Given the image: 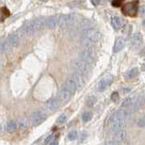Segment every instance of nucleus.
Segmentation results:
<instances>
[{
    "instance_id": "4be33fe9",
    "label": "nucleus",
    "mask_w": 145,
    "mask_h": 145,
    "mask_svg": "<svg viewBox=\"0 0 145 145\" xmlns=\"http://www.w3.org/2000/svg\"><path fill=\"white\" fill-rule=\"evenodd\" d=\"M133 103V99L131 97H127L125 98L121 103V108L122 109H129L130 107H131Z\"/></svg>"
},
{
    "instance_id": "412c9836",
    "label": "nucleus",
    "mask_w": 145,
    "mask_h": 145,
    "mask_svg": "<svg viewBox=\"0 0 145 145\" xmlns=\"http://www.w3.org/2000/svg\"><path fill=\"white\" fill-rule=\"evenodd\" d=\"M66 85L69 87V89L72 91V93H75V92H76V90L78 89L77 88V85H76V84H75V82H74V80L72 78V77H70L69 79H68L67 81H66Z\"/></svg>"
},
{
    "instance_id": "f03ea898",
    "label": "nucleus",
    "mask_w": 145,
    "mask_h": 145,
    "mask_svg": "<svg viewBox=\"0 0 145 145\" xmlns=\"http://www.w3.org/2000/svg\"><path fill=\"white\" fill-rule=\"evenodd\" d=\"M95 56V48L92 44H83V47L79 54L80 60L91 63Z\"/></svg>"
},
{
    "instance_id": "6ab92c4d",
    "label": "nucleus",
    "mask_w": 145,
    "mask_h": 145,
    "mask_svg": "<svg viewBox=\"0 0 145 145\" xmlns=\"http://www.w3.org/2000/svg\"><path fill=\"white\" fill-rule=\"evenodd\" d=\"M17 129V122L16 121H9L7 122V131H8V133H15V131H16Z\"/></svg>"
},
{
    "instance_id": "f8f14e48",
    "label": "nucleus",
    "mask_w": 145,
    "mask_h": 145,
    "mask_svg": "<svg viewBox=\"0 0 145 145\" xmlns=\"http://www.w3.org/2000/svg\"><path fill=\"white\" fill-rule=\"evenodd\" d=\"M45 107L50 111H56L60 107V101L57 98H51L45 103Z\"/></svg>"
},
{
    "instance_id": "c756f323",
    "label": "nucleus",
    "mask_w": 145,
    "mask_h": 145,
    "mask_svg": "<svg viewBox=\"0 0 145 145\" xmlns=\"http://www.w3.org/2000/svg\"><path fill=\"white\" fill-rule=\"evenodd\" d=\"M105 145H118V142L115 140L112 139H107L105 140Z\"/></svg>"
},
{
    "instance_id": "f704fd0d",
    "label": "nucleus",
    "mask_w": 145,
    "mask_h": 145,
    "mask_svg": "<svg viewBox=\"0 0 145 145\" xmlns=\"http://www.w3.org/2000/svg\"><path fill=\"white\" fill-rule=\"evenodd\" d=\"M142 54L143 56H145V48H144V49L142 50Z\"/></svg>"
},
{
    "instance_id": "2f4dec72",
    "label": "nucleus",
    "mask_w": 145,
    "mask_h": 145,
    "mask_svg": "<svg viewBox=\"0 0 145 145\" xmlns=\"http://www.w3.org/2000/svg\"><path fill=\"white\" fill-rule=\"evenodd\" d=\"M91 2H92V4L93 5V6H98V5L100 4V2H101V0H91Z\"/></svg>"
},
{
    "instance_id": "4468645a",
    "label": "nucleus",
    "mask_w": 145,
    "mask_h": 145,
    "mask_svg": "<svg viewBox=\"0 0 145 145\" xmlns=\"http://www.w3.org/2000/svg\"><path fill=\"white\" fill-rule=\"evenodd\" d=\"M125 39L123 37H118L116 38L114 44H113V53H119L121 51L123 47L125 46Z\"/></svg>"
},
{
    "instance_id": "423d86ee",
    "label": "nucleus",
    "mask_w": 145,
    "mask_h": 145,
    "mask_svg": "<svg viewBox=\"0 0 145 145\" xmlns=\"http://www.w3.org/2000/svg\"><path fill=\"white\" fill-rule=\"evenodd\" d=\"M47 118V114L45 112H44L43 111H35L31 114V123L37 126L46 120Z\"/></svg>"
},
{
    "instance_id": "2eb2a0df",
    "label": "nucleus",
    "mask_w": 145,
    "mask_h": 145,
    "mask_svg": "<svg viewBox=\"0 0 145 145\" xmlns=\"http://www.w3.org/2000/svg\"><path fill=\"white\" fill-rule=\"evenodd\" d=\"M59 26L58 22V16H52L46 18V27L50 29L56 28Z\"/></svg>"
},
{
    "instance_id": "aec40b11",
    "label": "nucleus",
    "mask_w": 145,
    "mask_h": 145,
    "mask_svg": "<svg viewBox=\"0 0 145 145\" xmlns=\"http://www.w3.org/2000/svg\"><path fill=\"white\" fill-rule=\"evenodd\" d=\"M125 139H126V131H125L121 130L120 131H117V133H115V140L118 143L123 142Z\"/></svg>"
},
{
    "instance_id": "f257e3e1",
    "label": "nucleus",
    "mask_w": 145,
    "mask_h": 145,
    "mask_svg": "<svg viewBox=\"0 0 145 145\" xmlns=\"http://www.w3.org/2000/svg\"><path fill=\"white\" fill-rule=\"evenodd\" d=\"M46 27V18L44 17H37L33 20L26 22L25 24L21 27L20 34L22 35H30L35 32H37Z\"/></svg>"
},
{
    "instance_id": "c9c22d12",
    "label": "nucleus",
    "mask_w": 145,
    "mask_h": 145,
    "mask_svg": "<svg viewBox=\"0 0 145 145\" xmlns=\"http://www.w3.org/2000/svg\"><path fill=\"white\" fill-rule=\"evenodd\" d=\"M144 25H145V21H144Z\"/></svg>"
},
{
    "instance_id": "0eeeda50",
    "label": "nucleus",
    "mask_w": 145,
    "mask_h": 145,
    "mask_svg": "<svg viewBox=\"0 0 145 145\" xmlns=\"http://www.w3.org/2000/svg\"><path fill=\"white\" fill-rule=\"evenodd\" d=\"M76 20L75 14H67V15H59L58 16V22L59 26H66L70 25Z\"/></svg>"
},
{
    "instance_id": "b1692460",
    "label": "nucleus",
    "mask_w": 145,
    "mask_h": 145,
    "mask_svg": "<svg viewBox=\"0 0 145 145\" xmlns=\"http://www.w3.org/2000/svg\"><path fill=\"white\" fill-rule=\"evenodd\" d=\"M97 102V99L96 97L94 96V95H91V96H89V98L87 99V105L89 107H93L95 103H96Z\"/></svg>"
},
{
    "instance_id": "20e7f679",
    "label": "nucleus",
    "mask_w": 145,
    "mask_h": 145,
    "mask_svg": "<svg viewBox=\"0 0 145 145\" xmlns=\"http://www.w3.org/2000/svg\"><path fill=\"white\" fill-rule=\"evenodd\" d=\"M102 38V34L98 30L87 29L83 35V44H95Z\"/></svg>"
},
{
    "instance_id": "7c9ffc66",
    "label": "nucleus",
    "mask_w": 145,
    "mask_h": 145,
    "mask_svg": "<svg viewBox=\"0 0 145 145\" xmlns=\"http://www.w3.org/2000/svg\"><path fill=\"white\" fill-rule=\"evenodd\" d=\"M53 138H54V136L53 135H50V136H48V137L45 139V140H44V144H47L49 142H52L51 140H53Z\"/></svg>"
},
{
    "instance_id": "72a5a7b5",
    "label": "nucleus",
    "mask_w": 145,
    "mask_h": 145,
    "mask_svg": "<svg viewBox=\"0 0 145 145\" xmlns=\"http://www.w3.org/2000/svg\"><path fill=\"white\" fill-rule=\"evenodd\" d=\"M129 92H131V88H123L122 89V93H127Z\"/></svg>"
},
{
    "instance_id": "7ed1b4c3",
    "label": "nucleus",
    "mask_w": 145,
    "mask_h": 145,
    "mask_svg": "<svg viewBox=\"0 0 145 145\" xmlns=\"http://www.w3.org/2000/svg\"><path fill=\"white\" fill-rule=\"evenodd\" d=\"M19 41H20V36L17 34L10 35L7 39H5L0 44V52L1 53L7 52L8 50L17 46L18 44H19Z\"/></svg>"
},
{
    "instance_id": "39448f33",
    "label": "nucleus",
    "mask_w": 145,
    "mask_h": 145,
    "mask_svg": "<svg viewBox=\"0 0 145 145\" xmlns=\"http://www.w3.org/2000/svg\"><path fill=\"white\" fill-rule=\"evenodd\" d=\"M72 67L75 70V72H79L80 74L82 75H86L88 74V72L90 71V65L88 63H86L84 61H82V60H76L72 63Z\"/></svg>"
},
{
    "instance_id": "473e14b6",
    "label": "nucleus",
    "mask_w": 145,
    "mask_h": 145,
    "mask_svg": "<svg viewBox=\"0 0 145 145\" xmlns=\"http://www.w3.org/2000/svg\"><path fill=\"white\" fill-rule=\"evenodd\" d=\"M49 145H58V140L56 138H54L51 142H50Z\"/></svg>"
},
{
    "instance_id": "a878e982",
    "label": "nucleus",
    "mask_w": 145,
    "mask_h": 145,
    "mask_svg": "<svg viewBox=\"0 0 145 145\" xmlns=\"http://www.w3.org/2000/svg\"><path fill=\"white\" fill-rule=\"evenodd\" d=\"M67 137L70 140H74L77 138V131H71L70 133H68Z\"/></svg>"
},
{
    "instance_id": "1a4fd4ad",
    "label": "nucleus",
    "mask_w": 145,
    "mask_h": 145,
    "mask_svg": "<svg viewBox=\"0 0 145 145\" xmlns=\"http://www.w3.org/2000/svg\"><path fill=\"white\" fill-rule=\"evenodd\" d=\"M112 80H113V77L112 75L105 76L104 78L101 79L97 84V90L99 92H103V91L106 90L109 86L112 84Z\"/></svg>"
},
{
    "instance_id": "9b49d317",
    "label": "nucleus",
    "mask_w": 145,
    "mask_h": 145,
    "mask_svg": "<svg viewBox=\"0 0 145 145\" xmlns=\"http://www.w3.org/2000/svg\"><path fill=\"white\" fill-rule=\"evenodd\" d=\"M72 94H74V93H72V91L66 85V84H63L62 89H61V92H60V98H61L62 101H63V102L68 101V100L72 97Z\"/></svg>"
},
{
    "instance_id": "bb28decb",
    "label": "nucleus",
    "mask_w": 145,
    "mask_h": 145,
    "mask_svg": "<svg viewBox=\"0 0 145 145\" xmlns=\"http://www.w3.org/2000/svg\"><path fill=\"white\" fill-rule=\"evenodd\" d=\"M137 126L140 127V128H143V127H145V116L139 118L138 121H137Z\"/></svg>"
},
{
    "instance_id": "ddd939ff",
    "label": "nucleus",
    "mask_w": 145,
    "mask_h": 145,
    "mask_svg": "<svg viewBox=\"0 0 145 145\" xmlns=\"http://www.w3.org/2000/svg\"><path fill=\"white\" fill-rule=\"evenodd\" d=\"M145 104V97L143 96H138L137 98H135L133 100V105L131 107V112H136L140 109V107H142Z\"/></svg>"
},
{
    "instance_id": "dca6fc26",
    "label": "nucleus",
    "mask_w": 145,
    "mask_h": 145,
    "mask_svg": "<svg viewBox=\"0 0 145 145\" xmlns=\"http://www.w3.org/2000/svg\"><path fill=\"white\" fill-rule=\"evenodd\" d=\"M71 77L74 80L75 84H76V85H77V88H78V89H81L82 87H83V86H84V75L80 74L79 72H72V74L71 75Z\"/></svg>"
},
{
    "instance_id": "5701e85b",
    "label": "nucleus",
    "mask_w": 145,
    "mask_h": 145,
    "mask_svg": "<svg viewBox=\"0 0 145 145\" xmlns=\"http://www.w3.org/2000/svg\"><path fill=\"white\" fill-rule=\"evenodd\" d=\"M17 126L19 127L20 129L25 130L28 127V121H27L26 118H22V119H20L19 121H18Z\"/></svg>"
},
{
    "instance_id": "c85d7f7f",
    "label": "nucleus",
    "mask_w": 145,
    "mask_h": 145,
    "mask_svg": "<svg viewBox=\"0 0 145 145\" xmlns=\"http://www.w3.org/2000/svg\"><path fill=\"white\" fill-rule=\"evenodd\" d=\"M111 99H112V102H118V100H119V94H118L117 92H114V93H112V96H111Z\"/></svg>"
},
{
    "instance_id": "a211bd4d",
    "label": "nucleus",
    "mask_w": 145,
    "mask_h": 145,
    "mask_svg": "<svg viewBox=\"0 0 145 145\" xmlns=\"http://www.w3.org/2000/svg\"><path fill=\"white\" fill-rule=\"evenodd\" d=\"M138 74H139L138 67H133V68H131V70H129L124 74V78L127 79V80H131V79L135 78V77H137Z\"/></svg>"
},
{
    "instance_id": "9d476101",
    "label": "nucleus",
    "mask_w": 145,
    "mask_h": 145,
    "mask_svg": "<svg viewBox=\"0 0 145 145\" xmlns=\"http://www.w3.org/2000/svg\"><path fill=\"white\" fill-rule=\"evenodd\" d=\"M143 42V38H142V35L140 33L137 32V33L133 34V35L131 36V46L133 48H138L140 47V45L142 44Z\"/></svg>"
},
{
    "instance_id": "6e6552de",
    "label": "nucleus",
    "mask_w": 145,
    "mask_h": 145,
    "mask_svg": "<svg viewBox=\"0 0 145 145\" xmlns=\"http://www.w3.org/2000/svg\"><path fill=\"white\" fill-rule=\"evenodd\" d=\"M138 12V7L136 6L135 3H127L125 4L123 7H122V13L125 14L127 16H135L137 15Z\"/></svg>"
},
{
    "instance_id": "cd10ccee",
    "label": "nucleus",
    "mask_w": 145,
    "mask_h": 145,
    "mask_svg": "<svg viewBox=\"0 0 145 145\" xmlns=\"http://www.w3.org/2000/svg\"><path fill=\"white\" fill-rule=\"evenodd\" d=\"M66 120H67V116L65 114H62V115H60L58 117V119H57L56 121L58 122V123L63 124V123H65V122L66 121Z\"/></svg>"
},
{
    "instance_id": "f3484780",
    "label": "nucleus",
    "mask_w": 145,
    "mask_h": 145,
    "mask_svg": "<svg viewBox=\"0 0 145 145\" xmlns=\"http://www.w3.org/2000/svg\"><path fill=\"white\" fill-rule=\"evenodd\" d=\"M112 25L115 30H120L124 25V19L121 16H113L112 18Z\"/></svg>"
},
{
    "instance_id": "393cba45",
    "label": "nucleus",
    "mask_w": 145,
    "mask_h": 145,
    "mask_svg": "<svg viewBox=\"0 0 145 145\" xmlns=\"http://www.w3.org/2000/svg\"><path fill=\"white\" fill-rule=\"evenodd\" d=\"M92 117H93V114H92V112H85L84 114H83V121L84 122H87L89 121L91 119H92Z\"/></svg>"
}]
</instances>
